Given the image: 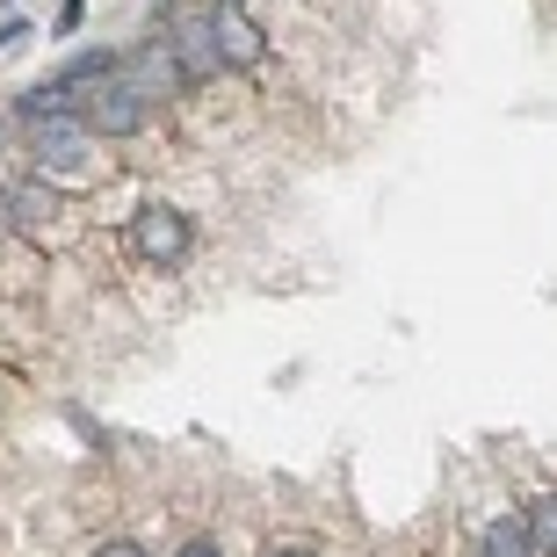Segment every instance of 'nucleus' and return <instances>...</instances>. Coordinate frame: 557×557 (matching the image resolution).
<instances>
[{
    "mask_svg": "<svg viewBox=\"0 0 557 557\" xmlns=\"http://www.w3.org/2000/svg\"><path fill=\"white\" fill-rule=\"evenodd\" d=\"M22 138H29V160H37V174H51V182H81V174H95V131L73 124V116H22Z\"/></svg>",
    "mask_w": 557,
    "mask_h": 557,
    "instance_id": "f257e3e1",
    "label": "nucleus"
},
{
    "mask_svg": "<svg viewBox=\"0 0 557 557\" xmlns=\"http://www.w3.org/2000/svg\"><path fill=\"white\" fill-rule=\"evenodd\" d=\"M131 253L152 261V269H174L188 253V218L174 203H145L138 218H131Z\"/></svg>",
    "mask_w": 557,
    "mask_h": 557,
    "instance_id": "f03ea898",
    "label": "nucleus"
},
{
    "mask_svg": "<svg viewBox=\"0 0 557 557\" xmlns=\"http://www.w3.org/2000/svg\"><path fill=\"white\" fill-rule=\"evenodd\" d=\"M116 65H124V81L138 87L145 109H166V102L188 87L182 65H174V44H138V51H131V59H116Z\"/></svg>",
    "mask_w": 557,
    "mask_h": 557,
    "instance_id": "7ed1b4c3",
    "label": "nucleus"
},
{
    "mask_svg": "<svg viewBox=\"0 0 557 557\" xmlns=\"http://www.w3.org/2000/svg\"><path fill=\"white\" fill-rule=\"evenodd\" d=\"M210 37H218V59L225 65H261L269 59V37H261V22H253L239 0H218V8H210Z\"/></svg>",
    "mask_w": 557,
    "mask_h": 557,
    "instance_id": "20e7f679",
    "label": "nucleus"
},
{
    "mask_svg": "<svg viewBox=\"0 0 557 557\" xmlns=\"http://www.w3.org/2000/svg\"><path fill=\"white\" fill-rule=\"evenodd\" d=\"M174 65H182V81H210L218 73V37H210V15H174Z\"/></svg>",
    "mask_w": 557,
    "mask_h": 557,
    "instance_id": "39448f33",
    "label": "nucleus"
},
{
    "mask_svg": "<svg viewBox=\"0 0 557 557\" xmlns=\"http://www.w3.org/2000/svg\"><path fill=\"white\" fill-rule=\"evenodd\" d=\"M485 557H536V543H529V515H499L493 529H485Z\"/></svg>",
    "mask_w": 557,
    "mask_h": 557,
    "instance_id": "423d86ee",
    "label": "nucleus"
},
{
    "mask_svg": "<svg viewBox=\"0 0 557 557\" xmlns=\"http://www.w3.org/2000/svg\"><path fill=\"white\" fill-rule=\"evenodd\" d=\"M529 543H536V557H557V493L529 507Z\"/></svg>",
    "mask_w": 557,
    "mask_h": 557,
    "instance_id": "0eeeda50",
    "label": "nucleus"
},
{
    "mask_svg": "<svg viewBox=\"0 0 557 557\" xmlns=\"http://www.w3.org/2000/svg\"><path fill=\"white\" fill-rule=\"evenodd\" d=\"M59 29H81V0H59Z\"/></svg>",
    "mask_w": 557,
    "mask_h": 557,
    "instance_id": "6e6552de",
    "label": "nucleus"
},
{
    "mask_svg": "<svg viewBox=\"0 0 557 557\" xmlns=\"http://www.w3.org/2000/svg\"><path fill=\"white\" fill-rule=\"evenodd\" d=\"M95 557H145V550H138V543H102Z\"/></svg>",
    "mask_w": 557,
    "mask_h": 557,
    "instance_id": "1a4fd4ad",
    "label": "nucleus"
},
{
    "mask_svg": "<svg viewBox=\"0 0 557 557\" xmlns=\"http://www.w3.org/2000/svg\"><path fill=\"white\" fill-rule=\"evenodd\" d=\"M182 557H225V550H218V543H203V536H196V543H188Z\"/></svg>",
    "mask_w": 557,
    "mask_h": 557,
    "instance_id": "9d476101",
    "label": "nucleus"
},
{
    "mask_svg": "<svg viewBox=\"0 0 557 557\" xmlns=\"http://www.w3.org/2000/svg\"><path fill=\"white\" fill-rule=\"evenodd\" d=\"M283 557H311V550H283Z\"/></svg>",
    "mask_w": 557,
    "mask_h": 557,
    "instance_id": "9b49d317",
    "label": "nucleus"
}]
</instances>
